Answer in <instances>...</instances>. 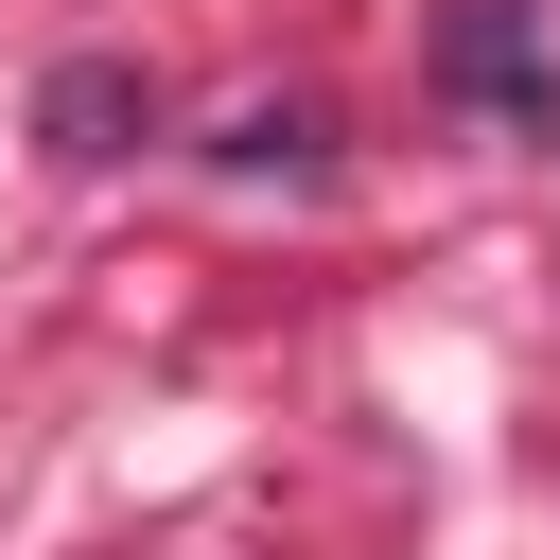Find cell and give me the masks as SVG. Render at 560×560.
Here are the masks:
<instances>
[{
  "mask_svg": "<svg viewBox=\"0 0 560 560\" xmlns=\"http://www.w3.org/2000/svg\"><path fill=\"white\" fill-rule=\"evenodd\" d=\"M35 140H52V158H140V140H158V88H140L122 52H70V70L35 88Z\"/></svg>",
  "mask_w": 560,
  "mask_h": 560,
  "instance_id": "cell-1",
  "label": "cell"
},
{
  "mask_svg": "<svg viewBox=\"0 0 560 560\" xmlns=\"http://www.w3.org/2000/svg\"><path fill=\"white\" fill-rule=\"evenodd\" d=\"M210 158H228V175H315V158H332V122H315V105H245Z\"/></svg>",
  "mask_w": 560,
  "mask_h": 560,
  "instance_id": "cell-2",
  "label": "cell"
}]
</instances>
